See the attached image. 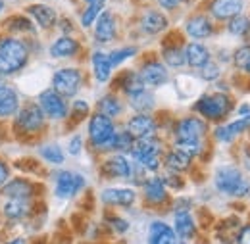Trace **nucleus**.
Returning a JSON list of instances; mask_svg holds the SVG:
<instances>
[{
	"label": "nucleus",
	"mask_w": 250,
	"mask_h": 244,
	"mask_svg": "<svg viewBox=\"0 0 250 244\" xmlns=\"http://www.w3.org/2000/svg\"><path fill=\"white\" fill-rule=\"evenodd\" d=\"M208 133V125L200 118H183L175 125V146L188 156H198L202 150V139Z\"/></svg>",
	"instance_id": "1"
},
{
	"label": "nucleus",
	"mask_w": 250,
	"mask_h": 244,
	"mask_svg": "<svg viewBox=\"0 0 250 244\" xmlns=\"http://www.w3.org/2000/svg\"><path fill=\"white\" fill-rule=\"evenodd\" d=\"M214 186L221 194L231 198H247L250 194V181L235 165H221L216 169Z\"/></svg>",
	"instance_id": "2"
},
{
	"label": "nucleus",
	"mask_w": 250,
	"mask_h": 244,
	"mask_svg": "<svg viewBox=\"0 0 250 244\" xmlns=\"http://www.w3.org/2000/svg\"><path fill=\"white\" fill-rule=\"evenodd\" d=\"M233 110V98L225 92H214L204 94L194 102V112L202 116L206 122H223Z\"/></svg>",
	"instance_id": "3"
},
{
	"label": "nucleus",
	"mask_w": 250,
	"mask_h": 244,
	"mask_svg": "<svg viewBox=\"0 0 250 244\" xmlns=\"http://www.w3.org/2000/svg\"><path fill=\"white\" fill-rule=\"evenodd\" d=\"M27 61V46L12 37H0V73L12 75Z\"/></svg>",
	"instance_id": "4"
},
{
	"label": "nucleus",
	"mask_w": 250,
	"mask_h": 244,
	"mask_svg": "<svg viewBox=\"0 0 250 244\" xmlns=\"http://www.w3.org/2000/svg\"><path fill=\"white\" fill-rule=\"evenodd\" d=\"M162 142L158 141V137H148V139H139L135 141L131 156L135 160V163H139L145 171H158L160 169V156H162Z\"/></svg>",
	"instance_id": "5"
},
{
	"label": "nucleus",
	"mask_w": 250,
	"mask_h": 244,
	"mask_svg": "<svg viewBox=\"0 0 250 244\" xmlns=\"http://www.w3.org/2000/svg\"><path fill=\"white\" fill-rule=\"evenodd\" d=\"M116 135V125L110 118L102 116V114H94L91 116L89 122V141L96 150H110L112 146V139Z\"/></svg>",
	"instance_id": "6"
},
{
	"label": "nucleus",
	"mask_w": 250,
	"mask_h": 244,
	"mask_svg": "<svg viewBox=\"0 0 250 244\" xmlns=\"http://www.w3.org/2000/svg\"><path fill=\"white\" fill-rule=\"evenodd\" d=\"M83 83V75L75 67H62L52 77V91H56L63 98L75 96Z\"/></svg>",
	"instance_id": "7"
},
{
	"label": "nucleus",
	"mask_w": 250,
	"mask_h": 244,
	"mask_svg": "<svg viewBox=\"0 0 250 244\" xmlns=\"http://www.w3.org/2000/svg\"><path fill=\"white\" fill-rule=\"evenodd\" d=\"M39 108L42 110L44 116H48L50 120H63L67 116V104L65 98L60 96L56 91H42L39 96Z\"/></svg>",
	"instance_id": "8"
},
{
	"label": "nucleus",
	"mask_w": 250,
	"mask_h": 244,
	"mask_svg": "<svg viewBox=\"0 0 250 244\" xmlns=\"http://www.w3.org/2000/svg\"><path fill=\"white\" fill-rule=\"evenodd\" d=\"M18 129H23L25 133H35L39 129H42L44 125V114L37 104H27L18 112L16 118Z\"/></svg>",
	"instance_id": "9"
},
{
	"label": "nucleus",
	"mask_w": 250,
	"mask_h": 244,
	"mask_svg": "<svg viewBox=\"0 0 250 244\" xmlns=\"http://www.w3.org/2000/svg\"><path fill=\"white\" fill-rule=\"evenodd\" d=\"M125 131L135 139H148V137H154L156 135V122L150 114H135L129 122Z\"/></svg>",
	"instance_id": "10"
},
{
	"label": "nucleus",
	"mask_w": 250,
	"mask_h": 244,
	"mask_svg": "<svg viewBox=\"0 0 250 244\" xmlns=\"http://www.w3.org/2000/svg\"><path fill=\"white\" fill-rule=\"evenodd\" d=\"M139 77L141 81L145 83V87H162L169 81V73H167V67L162 63V61H146L141 71H139Z\"/></svg>",
	"instance_id": "11"
},
{
	"label": "nucleus",
	"mask_w": 250,
	"mask_h": 244,
	"mask_svg": "<svg viewBox=\"0 0 250 244\" xmlns=\"http://www.w3.org/2000/svg\"><path fill=\"white\" fill-rule=\"evenodd\" d=\"M85 186V179L79 173L71 171H60L56 175V196L58 198H71Z\"/></svg>",
	"instance_id": "12"
},
{
	"label": "nucleus",
	"mask_w": 250,
	"mask_h": 244,
	"mask_svg": "<svg viewBox=\"0 0 250 244\" xmlns=\"http://www.w3.org/2000/svg\"><path fill=\"white\" fill-rule=\"evenodd\" d=\"M245 10V0H212L210 16L218 21H229L241 16Z\"/></svg>",
	"instance_id": "13"
},
{
	"label": "nucleus",
	"mask_w": 250,
	"mask_h": 244,
	"mask_svg": "<svg viewBox=\"0 0 250 244\" xmlns=\"http://www.w3.org/2000/svg\"><path fill=\"white\" fill-rule=\"evenodd\" d=\"M185 33L194 41H202V39H208L214 35V23L208 16L196 14V16H190L185 21Z\"/></svg>",
	"instance_id": "14"
},
{
	"label": "nucleus",
	"mask_w": 250,
	"mask_h": 244,
	"mask_svg": "<svg viewBox=\"0 0 250 244\" xmlns=\"http://www.w3.org/2000/svg\"><path fill=\"white\" fill-rule=\"evenodd\" d=\"M102 202L108 206H122L129 208L137 200V192L133 188H104L100 194Z\"/></svg>",
	"instance_id": "15"
},
{
	"label": "nucleus",
	"mask_w": 250,
	"mask_h": 244,
	"mask_svg": "<svg viewBox=\"0 0 250 244\" xmlns=\"http://www.w3.org/2000/svg\"><path fill=\"white\" fill-rule=\"evenodd\" d=\"M143 192H145V200L152 206H160L167 202V188H166V183L162 181V177H148L143 183Z\"/></svg>",
	"instance_id": "16"
},
{
	"label": "nucleus",
	"mask_w": 250,
	"mask_h": 244,
	"mask_svg": "<svg viewBox=\"0 0 250 244\" xmlns=\"http://www.w3.org/2000/svg\"><path fill=\"white\" fill-rule=\"evenodd\" d=\"M102 171H104V175L114 177V179H129L131 163H129V160L125 158L124 154H116V156H110L102 163Z\"/></svg>",
	"instance_id": "17"
},
{
	"label": "nucleus",
	"mask_w": 250,
	"mask_h": 244,
	"mask_svg": "<svg viewBox=\"0 0 250 244\" xmlns=\"http://www.w3.org/2000/svg\"><path fill=\"white\" fill-rule=\"evenodd\" d=\"M116 37V20L112 16V12L102 10L100 16L96 18V25H94V39L98 42H110Z\"/></svg>",
	"instance_id": "18"
},
{
	"label": "nucleus",
	"mask_w": 250,
	"mask_h": 244,
	"mask_svg": "<svg viewBox=\"0 0 250 244\" xmlns=\"http://www.w3.org/2000/svg\"><path fill=\"white\" fill-rule=\"evenodd\" d=\"M148 244H177V235L167 223L152 221L148 227Z\"/></svg>",
	"instance_id": "19"
},
{
	"label": "nucleus",
	"mask_w": 250,
	"mask_h": 244,
	"mask_svg": "<svg viewBox=\"0 0 250 244\" xmlns=\"http://www.w3.org/2000/svg\"><path fill=\"white\" fill-rule=\"evenodd\" d=\"M173 231L179 239L188 241L196 235V223L192 219V215L188 214V210H175L173 215Z\"/></svg>",
	"instance_id": "20"
},
{
	"label": "nucleus",
	"mask_w": 250,
	"mask_h": 244,
	"mask_svg": "<svg viewBox=\"0 0 250 244\" xmlns=\"http://www.w3.org/2000/svg\"><path fill=\"white\" fill-rule=\"evenodd\" d=\"M167 27H169L167 18L158 10H146L143 14V18H141V29L146 35H158V33L166 31Z\"/></svg>",
	"instance_id": "21"
},
{
	"label": "nucleus",
	"mask_w": 250,
	"mask_h": 244,
	"mask_svg": "<svg viewBox=\"0 0 250 244\" xmlns=\"http://www.w3.org/2000/svg\"><path fill=\"white\" fill-rule=\"evenodd\" d=\"M185 60H187V65L194 67V69H200L202 65H206L212 58H210V50L202 42L192 41V42H188L187 46H185Z\"/></svg>",
	"instance_id": "22"
},
{
	"label": "nucleus",
	"mask_w": 250,
	"mask_h": 244,
	"mask_svg": "<svg viewBox=\"0 0 250 244\" xmlns=\"http://www.w3.org/2000/svg\"><path fill=\"white\" fill-rule=\"evenodd\" d=\"M166 167L171 171V173H183L190 167V162H192V156H188L185 150L181 148H173L166 154Z\"/></svg>",
	"instance_id": "23"
},
{
	"label": "nucleus",
	"mask_w": 250,
	"mask_h": 244,
	"mask_svg": "<svg viewBox=\"0 0 250 244\" xmlns=\"http://www.w3.org/2000/svg\"><path fill=\"white\" fill-rule=\"evenodd\" d=\"M91 63H93L94 79H96L98 83H106V81H110V77H112V63H110V58H108L106 52H102V50L93 52Z\"/></svg>",
	"instance_id": "24"
},
{
	"label": "nucleus",
	"mask_w": 250,
	"mask_h": 244,
	"mask_svg": "<svg viewBox=\"0 0 250 244\" xmlns=\"http://www.w3.org/2000/svg\"><path fill=\"white\" fill-rule=\"evenodd\" d=\"M31 212V198H10L4 204V215L8 219H23Z\"/></svg>",
	"instance_id": "25"
},
{
	"label": "nucleus",
	"mask_w": 250,
	"mask_h": 244,
	"mask_svg": "<svg viewBox=\"0 0 250 244\" xmlns=\"http://www.w3.org/2000/svg\"><path fill=\"white\" fill-rule=\"evenodd\" d=\"M27 12L37 20V23L42 29H48V27H52L56 23V12L46 4H33V6L27 8Z\"/></svg>",
	"instance_id": "26"
},
{
	"label": "nucleus",
	"mask_w": 250,
	"mask_h": 244,
	"mask_svg": "<svg viewBox=\"0 0 250 244\" xmlns=\"http://www.w3.org/2000/svg\"><path fill=\"white\" fill-rule=\"evenodd\" d=\"M122 112H124V104L116 94H106L98 100V114L114 120V118L122 116Z\"/></svg>",
	"instance_id": "27"
},
{
	"label": "nucleus",
	"mask_w": 250,
	"mask_h": 244,
	"mask_svg": "<svg viewBox=\"0 0 250 244\" xmlns=\"http://www.w3.org/2000/svg\"><path fill=\"white\" fill-rule=\"evenodd\" d=\"M79 50V42L73 41L71 37H60L52 46H50V54L54 58H69L75 56Z\"/></svg>",
	"instance_id": "28"
},
{
	"label": "nucleus",
	"mask_w": 250,
	"mask_h": 244,
	"mask_svg": "<svg viewBox=\"0 0 250 244\" xmlns=\"http://www.w3.org/2000/svg\"><path fill=\"white\" fill-rule=\"evenodd\" d=\"M20 108V100L14 89L4 87L0 89V118H8L12 114H16Z\"/></svg>",
	"instance_id": "29"
},
{
	"label": "nucleus",
	"mask_w": 250,
	"mask_h": 244,
	"mask_svg": "<svg viewBox=\"0 0 250 244\" xmlns=\"http://www.w3.org/2000/svg\"><path fill=\"white\" fill-rule=\"evenodd\" d=\"M129 102H131V108L137 112V114H148L150 110H154V104H156V98L150 91H141L135 96H129Z\"/></svg>",
	"instance_id": "30"
},
{
	"label": "nucleus",
	"mask_w": 250,
	"mask_h": 244,
	"mask_svg": "<svg viewBox=\"0 0 250 244\" xmlns=\"http://www.w3.org/2000/svg\"><path fill=\"white\" fill-rule=\"evenodd\" d=\"M2 192L10 198H31L33 196V184L23 179H16L12 183L2 184Z\"/></svg>",
	"instance_id": "31"
},
{
	"label": "nucleus",
	"mask_w": 250,
	"mask_h": 244,
	"mask_svg": "<svg viewBox=\"0 0 250 244\" xmlns=\"http://www.w3.org/2000/svg\"><path fill=\"white\" fill-rule=\"evenodd\" d=\"M120 87L127 94V98L129 96H135V94H139L141 91L146 89L145 83L141 81L139 73H135V71H125L124 75H122V79H120Z\"/></svg>",
	"instance_id": "32"
},
{
	"label": "nucleus",
	"mask_w": 250,
	"mask_h": 244,
	"mask_svg": "<svg viewBox=\"0 0 250 244\" xmlns=\"http://www.w3.org/2000/svg\"><path fill=\"white\" fill-rule=\"evenodd\" d=\"M162 58H164V65H169V67H183V65H187L185 48H181V46H166L164 52H162Z\"/></svg>",
	"instance_id": "33"
},
{
	"label": "nucleus",
	"mask_w": 250,
	"mask_h": 244,
	"mask_svg": "<svg viewBox=\"0 0 250 244\" xmlns=\"http://www.w3.org/2000/svg\"><path fill=\"white\" fill-rule=\"evenodd\" d=\"M227 33L233 35V37H249L250 33V18L247 14H241L233 20L227 21Z\"/></svg>",
	"instance_id": "34"
},
{
	"label": "nucleus",
	"mask_w": 250,
	"mask_h": 244,
	"mask_svg": "<svg viewBox=\"0 0 250 244\" xmlns=\"http://www.w3.org/2000/svg\"><path fill=\"white\" fill-rule=\"evenodd\" d=\"M133 144H135V139L127 131H116L110 150H114V152H131Z\"/></svg>",
	"instance_id": "35"
},
{
	"label": "nucleus",
	"mask_w": 250,
	"mask_h": 244,
	"mask_svg": "<svg viewBox=\"0 0 250 244\" xmlns=\"http://www.w3.org/2000/svg\"><path fill=\"white\" fill-rule=\"evenodd\" d=\"M137 52H139V50H137V46H124V48H116L114 52H110V54H108V58H110L112 67H118V65H122L125 60L133 58Z\"/></svg>",
	"instance_id": "36"
},
{
	"label": "nucleus",
	"mask_w": 250,
	"mask_h": 244,
	"mask_svg": "<svg viewBox=\"0 0 250 244\" xmlns=\"http://www.w3.org/2000/svg\"><path fill=\"white\" fill-rule=\"evenodd\" d=\"M231 60H233V65H235L239 71H245L250 61V44H241V46L233 52Z\"/></svg>",
	"instance_id": "37"
},
{
	"label": "nucleus",
	"mask_w": 250,
	"mask_h": 244,
	"mask_svg": "<svg viewBox=\"0 0 250 244\" xmlns=\"http://www.w3.org/2000/svg\"><path fill=\"white\" fill-rule=\"evenodd\" d=\"M41 156L46 160V162H50V163H56V165H60L63 163V152L62 148L58 146V144H48V146H42L41 148Z\"/></svg>",
	"instance_id": "38"
},
{
	"label": "nucleus",
	"mask_w": 250,
	"mask_h": 244,
	"mask_svg": "<svg viewBox=\"0 0 250 244\" xmlns=\"http://www.w3.org/2000/svg\"><path fill=\"white\" fill-rule=\"evenodd\" d=\"M100 12H102V4H100V2L89 4L87 10H85L83 16H81V23H83V27H91L94 21H96V18L100 16Z\"/></svg>",
	"instance_id": "39"
},
{
	"label": "nucleus",
	"mask_w": 250,
	"mask_h": 244,
	"mask_svg": "<svg viewBox=\"0 0 250 244\" xmlns=\"http://www.w3.org/2000/svg\"><path fill=\"white\" fill-rule=\"evenodd\" d=\"M200 77L204 79V81H218L219 75H221V69H219V65L216 63V61H208L206 65H202L200 69Z\"/></svg>",
	"instance_id": "40"
},
{
	"label": "nucleus",
	"mask_w": 250,
	"mask_h": 244,
	"mask_svg": "<svg viewBox=\"0 0 250 244\" xmlns=\"http://www.w3.org/2000/svg\"><path fill=\"white\" fill-rule=\"evenodd\" d=\"M6 27L10 31H33L31 21L27 18H23V16H14L12 20L6 21Z\"/></svg>",
	"instance_id": "41"
},
{
	"label": "nucleus",
	"mask_w": 250,
	"mask_h": 244,
	"mask_svg": "<svg viewBox=\"0 0 250 244\" xmlns=\"http://www.w3.org/2000/svg\"><path fill=\"white\" fill-rule=\"evenodd\" d=\"M87 114H89V104H87L85 100H75L73 106H71V116H73V120H81V118H85Z\"/></svg>",
	"instance_id": "42"
},
{
	"label": "nucleus",
	"mask_w": 250,
	"mask_h": 244,
	"mask_svg": "<svg viewBox=\"0 0 250 244\" xmlns=\"http://www.w3.org/2000/svg\"><path fill=\"white\" fill-rule=\"evenodd\" d=\"M108 223L118 233H127V229H129V223L125 219H122V217H108Z\"/></svg>",
	"instance_id": "43"
},
{
	"label": "nucleus",
	"mask_w": 250,
	"mask_h": 244,
	"mask_svg": "<svg viewBox=\"0 0 250 244\" xmlns=\"http://www.w3.org/2000/svg\"><path fill=\"white\" fill-rule=\"evenodd\" d=\"M81 148H83V139L79 137V135H75L71 141H69V146H67V150L71 156H77V154L81 152Z\"/></svg>",
	"instance_id": "44"
},
{
	"label": "nucleus",
	"mask_w": 250,
	"mask_h": 244,
	"mask_svg": "<svg viewBox=\"0 0 250 244\" xmlns=\"http://www.w3.org/2000/svg\"><path fill=\"white\" fill-rule=\"evenodd\" d=\"M237 244H250V223L249 225H243L239 229V235H237Z\"/></svg>",
	"instance_id": "45"
},
{
	"label": "nucleus",
	"mask_w": 250,
	"mask_h": 244,
	"mask_svg": "<svg viewBox=\"0 0 250 244\" xmlns=\"http://www.w3.org/2000/svg\"><path fill=\"white\" fill-rule=\"evenodd\" d=\"M156 2L164 10H175V8L181 4V0H156Z\"/></svg>",
	"instance_id": "46"
},
{
	"label": "nucleus",
	"mask_w": 250,
	"mask_h": 244,
	"mask_svg": "<svg viewBox=\"0 0 250 244\" xmlns=\"http://www.w3.org/2000/svg\"><path fill=\"white\" fill-rule=\"evenodd\" d=\"M243 163H245V167L250 171V144L243 146Z\"/></svg>",
	"instance_id": "47"
},
{
	"label": "nucleus",
	"mask_w": 250,
	"mask_h": 244,
	"mask_svg": "<svg viewBox=\"0 0 250 244\" xmlns=\"http://www.w3.org/2000/svg\"><path fill=\"white\" fill-rule=\"evenodd\" d=\"M6 179H8V167H6V163L0 160V186L6 183Z\"/></svg>",
	"instance_id": "48"
},
{
	"label": "nucleus",
	"mask_w": 250,
	"mask_h": 244,
	"mask_svg": "<svg viewBox=\"0 0 250 244\" xmlns=\"http://www.w3.org/2000/svg\"><path fill=\"white\" fill-rule=\"evenodd\" d=\"M6 244H25V239H14V241H10Z\"/></svg>",
	"instance_id": "49"
},
{
	"label": "nucleus",
	"mask_w": 250,
	"mask_h": 244,
	"mask_svg": "<svg viewBox=\"0 0 250 244\" xmlns=\"http://www.w3.org/2000/svg\"><path fill=\"white\" fill-rule=\"evenodd\" d=\"M245 73H249L250 75V61H249V65H247V69H245Z\"/></svg>",
	"instance_id": "50"
},
{
	"label": "nucleus",
	"mask_w": 250,
	"mask_h": 244,
	"mask_svg": "<svg viewBox=\"0 0 250 244\" xmlns=\"http://www.w3.org/2000/svg\"><path fill=\"white\" fill-rule=\"evenodd\" d=\"M87 4H94V2H98V0H85Z\"/></svg>",
	"instance_id": "51"
},
{
	"label": "nucleus",
	"mask_w": 250,
	"mask_h": 244,
	"mask_svg": "<svg viewBox=\"0 0 250 244\" xmlns=\"http://www.w3.org/2000/svg\"><path fill=\"white\" fill-rule=\"evenodd\" d=\"M0 89H4V81L2 79H0Z\"/></svg>",
	"instance_id": "52"
},
{
	"label": "nucleus",
	"mask_w": 250,
	"mask_h": 244,
	"mask_svg": "<svg viewBox=\"0 0 250 244\" xmlns=\"http://www.w3.org/2000/svg\"><path fill=\"white\" fill-rule=\"evenodd\" d=\"M98 2H100V4H102V6H104V2H106V0H98Z\"/></svg>",
	"instance_id": "53"
},
{
	"label": "nucleus",
	"mask_w": 250,
	"mask_h": 244,
	"mask_svg": "<svg viewBox=\"0 0 250 244\" xmlns=\"http://www.w3.org/2000/svg\"><path fill=\"white\" fill-rule=\"evenodd\" d=\"M2 6H4V2H2V0H0V10H2Z\"/></svg>",
	"instance_id": "54"
}]
</instances>
